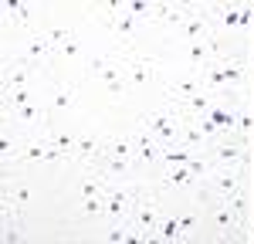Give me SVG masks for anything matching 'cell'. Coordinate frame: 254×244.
Returning <instances> with one entry per match:
<instances>
[{"label": "cell", "mask_w": 254, "mask_h": 244, "mask_svg": "<svg viewBox=\"0 0 254 244\" xmlns=\"http://www.w3.org/2000/svg\"><path fill=\"white\" fill-rule=\"evenodd\" d=\"M159 190L163 186H142L136 190V224L142 231V241H156V227L163 217V203H159Z\"/></svg>", "instance_id": "6da1fadb"}, {"label": "cell", "mask_w": 254, "mask_h": 244, "mask_svg": "<svg viewBox=\"0 0 254 244\" xmlns=\"http://www.w3.org/2000/svg\"><path fill=\"white\" fill-rule=\"evenodd\" d=\"M203 214H207V224H203V234H207V238H214V241H231V238H237V231H241V214H237L227 200H217L214 207L203 210Z\"/></svg>", "instance_id": "7a4b0ae2"}, {"label": "cell", "mask_w": 254, "mask_h": 244, "mask_svg": "<svg viewBox=\"0 0 254 244\" xmlns=\"http://www.w3.org/2000/svg\"><path fill=\"white\" fill-rule=\"evenodd\" d=\"M146 125H149V132L156 136L163 146L166 142H173L180 146V129H183V112H170V109H163V112H153V116H146Z\"/></svg>", "instance_id": "3957f363"}, {"label": "cell", "mask_w": 254, "mask_h": 244, "mask_svg": "<svg viewBox=\"0 0 254 244\" xmlns=\"http://www.w3.org/2000/svg\"><path fill=\"white\" fill-rule=\"evenodd\" d=\"M210 186H214V193L220 200H231L234 193L244 190V173H241V166H220L214 177H210Z\"/></svg>", "instance_id": "277c9868"}, {"label": "cell", "mask_w": 254, "mask_h": 244, "mask_svg": "<svg viewBox=\"0 0 254 244\" xmlns=\"http://www.w3.org/2000/svg\"><path fill=\"white\" fill-rule=\"evenodd\" d=\"M176 217H180V231H183V241H196V238H207L203 234V210L193 203H183L176 207Z\"/></svg>", "instance_id": "5b68a950"}, {"label": "cell", "mask_w": 254, "mask_h": 244, "mask_svg": "<svg viewBox=\"0 0 254 244\" xmlns=\"http://www.w3.org/2000/svg\"><path fill=\"white\" fill-rule=\"evenodd\" d=\"M109 27H112V34H116V41L122 44V48H132L139 38V20L136 17H129L126 10L122 14H112L109 17Z\"/></svg>", "instance_id": "8992f818"}, {"label": "cell", "mask_w": 254, "mask_h": 244, "mask_svg": "<svg viewBox=\"0 0 254 244\" xmlns=\"http://www.w3.org/2000/svg\"><path fill=\"white\" fill-rule=\"evenodd\" d=\"M132 207H136V190H122V186H116V190L105 193V214L116 217V221L126 217Z\"/></svg>", "instance_id": "52a82bcc"}, {"label": "cell", "mask_w": 254, "mask_h": 244, "mask_svg": "<svg viewBox=\"0 0 254 244\" xmlns=\"http://www.w3.org/2000/svg\"><path fill=\"white\" fill-rule=\"evenodd\" d=\"M159 160H163V156H159L156 139H153L149 132H139V136H136V163H139V166H146V170H153Z\"/></svg>", "instance_id": "ba28073f"}, {"label": "cell", "mask_w": 254, "mask_h": 244, "mask_svg": "<svg viewBox=\"0 0 254 244\" xmlns=\"http://www.w3.org/2000/svg\"><path fill=\"white\" fill-rule=\"evenodd\" d=\"M183 38H187V44L210 41V20H207V14H187V20H183Z\"/></svg>", "instance_id": "9c48e42d"}, {"label": "cell", "mask_w": 254, "mask_h": 244, "mask_svg": "<svg viewBox=\"0 0 254 244\" xmlns=\"http://www.w3.org/2000/svg\"><path fill=\"white\" fill-rule=\"evenodd\" d=\"M51 41L44 38V34H31V41H27V48H24V61L27 64H34V61H48L51 58Z\"/></svg>", "instance_id": "30bf717a"}, {"label": "cell", "mask_w": 254, "mask_h": 244, "mask_svg": "<svg viewBox=\"0 0 254 244\" xmlns=\"http://www.w3.org/2000/svg\"><path fill=\"white\" fill-rule=\"evenodd\" d=\"M156 241H166V244L183 241V231H180V217H176V207H173V214H163V217H159Z\"/></svg>", "instance_id": "8fae6325"}, {"label": "cell", "mask_w": 254, "mask_h": 244, "mask_svg": "<svg viewBox=\"0 0 254 244\" xmlns=\"http://www.w3.org/2000/svg\"><path fill=\"white\" fill-rule=\"evenodd\" d=\"M203 92V85H200V78H180L173 81L170 88H166V95L173 102H187V99H193V95H200Z\"/></svg>", "instance_id": "7c38bea8"}, {"label": "cell", "mask_w": 254, "mask_h": 244, "mask_svg": "<svg viewBox=\"0 0 254 244\" xmlns=\"http://www.w3.org/2000/svg\"><path fill=\"white\" fill-rule=\"evenodd\" d=\"M129 173H132L129 160L105 153V163H102V180H122V177H129Z\"/></svg>", "instance_id": "4fadbf2b"}, {"label": "cell", "mask_w": 254, "mask_h": 244, "mask_svg": "<svg viewBox=\"0 0 254 244\" xmlns=\"http://www.w3.org/2000/svg\"><path fill=\"white\" fill-rule=\"evenodd\" d=\"M193 173H190V170H187V166H170V170H166V173H163V183H159V186H163V190H173V186H193Z\"/></svg>", "instance_id": "5bb4252c"}, {"label": "cell", "mask_w": 254, "mask_h": 244, "mask_svg": "<svg viewBox=\"0 0 254 244\" xmlns=\"http://www.w3.org/2000/svg\"><path fill=\"white\" fill-rule=\"evenodd\" d=\"M214 105H217V99L210 95V92H200V95H193V99L183 102V109H187V116H190V119H200V116H207Z\"/></svg>", "instance_id": "9a60e30c"}, {"label": "cell", "mask_w": 254, "mask_h": 244, "mask_svg": "<svg viewBox=\"0 0 254 244\" xmlns=\"http://www.w3.org/2000/svg\"><path fill=\"white\" fill-rule=\"evenodd\" d=\"M153 78V64L146 58H132L129 61V81H132V88H146Z\"/></svg>", "instance_id": "2e32d148"}, {"label": "cell", "mask_w": 254, "mask_h": 244, "mask_svg": "<svg viewBox=\"0 0 254 244\" xmlns=\"http://www.w3.org/2000/svg\"><path fill=\"white\" fill-rule=\"evenodd\" d=\"M203 142H207V136L200 132V125H196L193 119H190V122L183 119V129H180V146H187L190 153H196V149H200Z\"/></svg>", "instance_id": "e0dca14e"}, {"label": "cell", "mask_w": 254, "mask_h": 244, "mask_svg": "<svg viewBox=\"0 0 254 244\" xmlns=\"http://www.w3.org/2000/svg\"><path fill=\"white\" fill-rule=\"evenodd\" d=\"M31 75H34V64H27V61H24V64H17V68L7 75V81H3V85H7V92H20V88H27Z\"/></svg>", "instance_id": "ac0fdd59"}, {"label": "cell", "mask_w": 254, "mask_h": 244, "mask_svg": "<svg viewBox=\"0 0 254 244\" xmlns=\"http://www.w3.org/2000/svg\"><path fill=\"white\" fill-rule=\"evenodd\" d=\"M122 10H126L129 17H136V20L156 17V3H149V0H122Z\"/></svg>", "instance_id": "d6986e66"}, {"label": "cell", "mask_w": 254, "mask_h": 244, "mask_svg": "<svg viewBox=\"0 0 254 244\" xmlns=\"http://www.w3.org/2000/svg\"><path fill=\"white\" fill-rule=\"evenodd\" d=\"M10 116H14V119H20V122H27V125H34V122H38L41 125V119H44V109H41L38 102H34V105H10Z\"/></svg>", "instance_id": "ffe728a7"}, {"label": "cell", "mask_w": 254, "mask_h": 244, "mask_svg": "<svg viewBox=\"0 0 254 244\" xmlns=\"http://www.w3.org/2000/svg\"><path fill=\"white\" fill-rule=\"evenodd\" d=\"M98 146H102V139H98V136H81L78 146H75V156H81V160H95L98 153H102Z\"/></svg>", "instance_id": "44dd1931"}, {"label": "cell", "mask_w": 254, "mask_h": 244, "mask_svg": "<svg viewBox=\"0 0 254 244\" xmlns=\"http://www.w3.org/2000/svg\"><path fill=\"white\" fill-rule=\"evenodd\" d=\"M156 17L170 20V24H183L187 14H183V7H180V3H156Z\"/></svg>", "instance_id": "7402d4cb"}, {"label": "cell", "mask_w": 254, "mask_h": 244, "mask_svg": "<svg viewBox=\"0 0 254 244\" xmlns=\"http://www.w3.org/2000/svg\"><path fill=\"white\" fill-rule=\"evenodd\" d=\"M105 153H112V156H122V160H132V156H136V139H112Z\"/></svg>", "instance_id": "603a6c76"}, {"label": "cell", "mask_w": 254, "mask_h": 244, "mask_svg": "<svg viewBox=\"0 0 254 244\" xmlns=\"http://www.w3.org/2000/svg\"><path fill=\"white\" fill-rule=\"evenodd\" d=\"M51 146H55L61 156L68 160V156H75V146H78V139H75V136H68V132H58V136L51 139Z\"/></svg>", "instance_id": "cb8c5ba5"}, {"label": "cell", "mask_w": 254, "mask_h": 244, "mask_svg": "<svg viewBox=\"0 0 254 244\" xmlns=\"http://www.w3.org/2000/svg\"><path fill=\"white\" fill-rule=\"evenodd\" d=\"M187 170L193 173V180H210V160L207 156H193L187 163Z\"/></svg>", "instance_id": "d4e9b609"}, {"label": "cell", "mask_w": 254, "mask_h": 244, "mask_svg": "<svg viewBox=\"0 0 254 244\" xmlns=\"http://www.w3.org/2000/svg\"><path fill=\"white\" fill-rule=\"evenodd\" d=\"M71 85H58L55 99H51V112H61V109H71Z\"/></svg>", "instance_id": "484cf974"}, {"label": "cell", "mask_w": 254, "mask_h": 244, "mask_svg": "<svg viewBox=\"0 0 254 244\" xmlns=\"http://www.w3.org/2000/svg\"><path fill=\"white\" fill-rule=\"evenodd\" d=\"M217 20H220L224 27H237V20H241V7H237V3H224L220 14H217Z\"/></svg>", "instance_id": "4316f807"}, {"label": "cell", "mask_w": 254, "mask_h": 244, "mask_svg": "<svg viewBox=\"0 0 254 244\" xmlns=\"http://www.w3.org/2000/svg\"><path fill=\"white\" fill-rule=\"evenodd\" d=\"M3 10H7V14H14L20 24H27V20H31V7H27V3H20V0H3Z\"/></svg>", "instance_id": "83f0119b"}, {"label": "cell", "mask_w": 254, "mask_h": 244, "mask_svg": "<svg viewBox=\"0 0 254 244\" xmlns=\"http://www.w3.org/2000/svg\"><path fill=\"white\" fill-rule=\"evenodd\" d=\"M44 38L51 41L55 48H61V44H68V41H71V34H68V27H61V24H51V27L44 31Z\"/></svg>", "instance_id": "f1b7e54d"}, {"label": "cell", "mask_w": 254, "mask_h": 244, "mask_svg": "<svg viewBox=\"0 0 254 244\" xmlns=\"http://www.w3.org/2000/svg\"><path fill=\"white\" fill-rule=\"evenodd\" d=\"M27 203H31V183L20 180L17 186H14V207H17V210H24Z\"/></svg>", "instance_id": "f546056e"}, {"label": "cell", "mask_w": 254, "mask_h": 244, "mask_svg": "<svg viewBox=\"0 0 254 244\" xmlns=\"http://www.w3.org/2000/svg\"><path fill=\"white\" fill-rule=\"evenodd\" d=\"M98 78H102V85H105V88H109V85L122 81V71H119V64H116V61H109V64H105V71H102Z\"/></svg>", "instance_id": "4dcf8cb0"}, {"label": "cell", "mask_w": 254, "mask_h": 244, "mask_svg": "<svg viewBox=\"0 0 254 244\" xmlns=\"http://www.w3.org/2000/svg\"><path fill=\"white\" fill-rule=\"evenodd\" d=\"M81 210L88 214V217H95L105 210V197H88V200H81Z\"/></svg>", "instance_id": "1f68e13d"}, {"label": "cell", "mask_w": 254, "mask_h": 244, "mask_svg": "<svg viewBox=\"0 0 254 244\" xmlns=\"http://www.w3.org/2000/svg\"><path fill=\"white\" fill-rule=\"evenodd\" d=\"M34 102H38V99H34V92H31V88H20V92L10 95V105H17V109H20V105H34Z\"/></svg>", "instance_id": "d6a6232c"}, {"label": "cell", "mask_w": 254, "mask_h": 244, "mask_svg": "<svg viewBox=\"0 0 254 244\" xmlns=\"http://www.w3.org/2000/svg\"><path fill=\"white\" fill-rule=\"evenodd\" d=\"M58 55H61V58H68V61H78V55H81L78 41H68V44H61V48H58Z\"/></svg>", "instance_id": "836d02e7"}, {"label": "cell", "mask_w": 254, "mask_h": 244, "mask_svg": "<svg viewBox=\"0 0 254 244\" xmlns=\"http://www.w3.org/2000/svg\"><path fill=\"white\" fill-rule=\"evenodd\" d=\"M88 197H102V183L98 180H85L81 183V200H88Z\"/></svg>", "instance_id": "e575fe53"}, {"label": "cell", "mask_w": 254, "mask_h": 244, "mask_svg": "<svg viewBox=\"0 0 254 244\" xmlns=\"http://www.w3.org/2000/svg\"><path fill=\"white\" fill-rule=\"evenodd\" d=\"M126 238H129V234H126V227H112V231L105 234V241H109V244H119V241H126Z\"/></svg>", "instance_id": "d590c367"}, {"label": "cell", "mask_w": 254, "mask_h": 244, "mask_svg": "<svg viewBox=\"0 0 254 244\" xmlns=\"http://www.w3.org/2000/svg\"><path fill=\"white\" fill-rule=\"evenodd\" d=\"M3 241H7V244L20 241V231H17V224H7V231H3Z\"/></svg>", "instance_id": "8d00e7d4"}, {"label": "cell", "mask_w": 254, "mask_h": 244, "mask_svg": "<svg viewBox=\"0 0 254 244\" xmlns=\"http://www.w3.org/2000/svg\"><path fill=\"white\" fill-rule=\"evenodd\" d=\"M14 146H17V142L3 136V139H0V153H3V156H10V153H14Z\"/></svg>", "instance_id": "74e56055"}, {"label": "cell", "mask_w": 254, "mask_h": 244, "mask_svg": "<svg viewBox=\"0 0 254 244\" xmlns=\"http://www.w3.org/2000/svg\"><path fill=\"white\" fill-rule=\"evenodd\" d=\"M122 92H126V81H116V85H109V95H122Z\"/></svg>", "instance_id": "f35d334b"}, {"label": "cell", "mask_w": 254, "mask_h": 244, "mask_svg": "<svg viewBox=\"0 0 254 244\" xmlns=\"http://www.w3.org/2000/svg\"><path fill=\"white\" fill-rule=\"evenodd\" d=\"M248 241H254V221H251V234H248Z\"/></svg>", "instance_id": "ab89813d"}, {"label": "cell", "mask_w": 254, "mask_h": 244, "mask_svg": "<svg viewBox=\"0 0 254 244\" xmlns=\"http://www.w3.org/2000/svg\"><path fill=\"white\" fill-rule=\"evenodd\" d=\"M251 166H254V163H251ZM251 193H254V177H251Z\"/></svg>", "instance_id": "60d3db41"}, {"label": "cell", "mask_w": 254, "mask_h": 244, "mask_svg": "<svg viewBox=\"0 0 254 244\" xmlns=\"http://www.w3.org/2000/svg\"><path fill=\"white\" fill-rule=\"evenodd\" d=\"M251 27H254V24H251Z\"/></svg>", "instance_id": "b9f144b4"}]
</instances>
